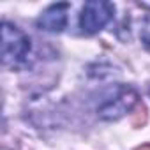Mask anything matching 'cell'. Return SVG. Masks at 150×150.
Listing matches in <instances>:
<instances>
[{
	"label": "cell",
	"instance_id": "6da1fadb",
	"mask_svg": "<svg viewBox=\"0 0 150 150\" xmlns=\"http://www.w3.org/2000/svg\"><path fill=\"white\" fill-rule=\"evenodd\" d=\"M30 51V39L18 27L2 23V64L7 67H18L27 60Z\"/></svg>",
	"mask_w": 150,
	"mask_h": 150
},
{
	"label": "cell",
	"instance_id": "7a4b0ae2",
	"mask_svg": "<svg viewBox=\"0 0 150 150\" xmlns=\"http://www.w3.org/2000/svg\"><path fill=\"white\" fill-rule=\"evenodd\" d=\"M115 6L106 0H90L81 9L80 14V27L85 34H97L103 30L113 18Z\"/></svg>",
	"mask_w": 150,
	"mask_h": 150
},
{
	"label": "cell",
	"instance_id": "3957f363",
	"mask_svg": "<svg viewBox=\"0 0 150 150\" xmlns=\"http://www.w3.org/2000/svg\"><path fill=\"white\" fill-rule=\"evenodd\" d=\"M138 106V94L131 87H120L111 97L104 99L99 106V117L103 120H118L125 113Z\"/></svg>",
	"mask_w": 150,
	"mask_h": 150
},
{
	"label": "cell",
	"instance_id": "277c9868",
	"mask_svg": "<svg viewBox=\"0 0 150 150\" xmlns=\"http://www.w3.org/2000/svg\"><path fill=\"white\" fill-rule=\"evenodd\" d=\"M67 11H69V4L60 2V4H53L50 6L37 20V27L44 32H62L67 27Z\"/></svg>",
	"mask_w": 150,
	"mask_h": 150
},
{
	"label": "cell",
	"instance_id": "5b68a950",
	"mask_svg": "<svg viewBox=\"0 0 150 150\" xmlns=\"http://www.w3.org/2000/svg\"><path fill=\"white\" fill-rule=\"evenodd\" d=\"M131 122H132L134 127H141V125L146 124V108H145L143 104L138 103V106H136V110H134V113H132Z\"/></svg>",
	"mask_w": 150,
	"mask_h": 150
},
{
	"label": "cell",
	"instance_id": "8992f818",
	"mask_svg": "<svg viewBox=\"0 0 150 150\" xmlns=\"http://www.w3.org/2000/svg\"><path fill=\"white\" fill-rule=\"evenodd\" d=\"M141 41L145 42V46L150 48V18H146L143 21V27H141Z\"/></svg>",
	"mask_w": 150,
	"mask_h": 150
},
{
	"label": "cell",
	"instance_id": "52a82bcc",
	"mask_svg": "<svg viewBox=\"0 0 150 150\" xmlns=\"http://www.w3.org/2000/svg\"><path fill=\"white\" fill-rule=\"evenodd\" d=\"M138 150H150V145H143V146H139Z\"/></svg>",
	"mask_w": 150,
	"mask_h": 150
},
{
	"label": "cell",
	"instance_id": "ba28073f",
	"mask_svg": "<svg viewBox=\"0 0 150 150\" xmlns=\"http://www.w3.org/2000/svg\"><path fill=\"white\" fill-rule=\"evenodd\" d=\"M141 7H145V9H150V4H139Z\"/></svg>",
	"mask_w": 150,
	"mask_h": 150
},
{
	"label": "cell",
	"instance_id": "9c48e42d",
	"mask_svg": "<svg viewBox=\"0 0 150 150\" xmlns=\"http://www.w3.org/2000/svg\"><path fill=\"white\" fill-rule=\"evenodd\" d=\"M148 94H150V88H148Z\"/></svg>",
	"mask_w": 150,
	"mask_h": 150
}]
</instances>
